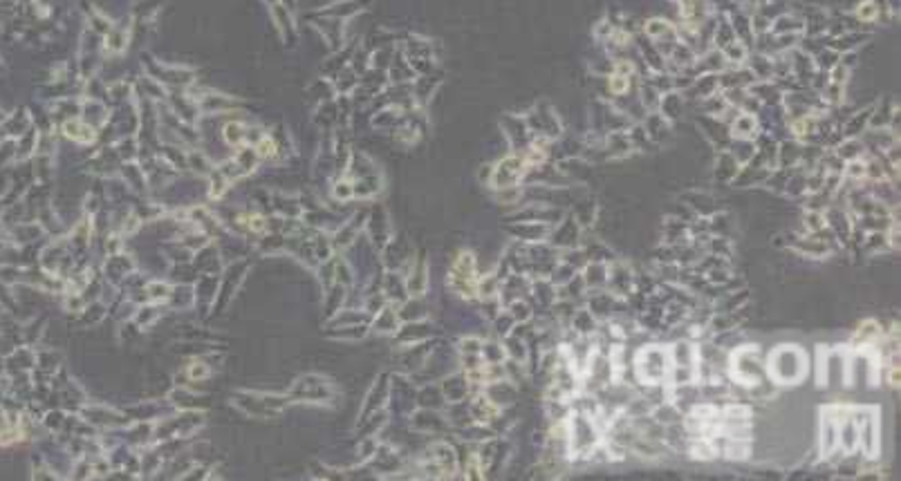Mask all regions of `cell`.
<instances>
[{
	"label": "cell",
	"instance_id": "obj_24",
	"mask_svg": "<svg viewBox=\"0 0 901 481\" xmlns=\"http://www.w3.org/2000/svg\"><path fill=\"white\" fill-rule=\"evenodd\" d=\"M870 112H873V107H866L864 112H854V114H852L850 119L845 121L843 130H841V137H843V139H857V137H861V132L868 130Z\"/></svg>",
	"mask_w": 901,
	"mask_h": 481
},
{
	"label": "cell",
	"instance_id": "obj_19",
	"mask_svg": "<svg viewBox=\"0 0 901 481\" xmlns=\"http://www.w3.org/2000/svg\"><path fill=\"white\" fill-rule=\"evenodd\" d=\"M567 327H570L574 333H579V336H594L596 329H599V320L592 316L585 304H579Z\"/></svg>",
	"mask_w": 901,
	"mask_h": 481
},
{
	"label": "cell",
	"instance_id": "obj_36",
	"mask_svg": "<svg viewBox=\"0 0 901 481\" xmlns=\"http://www.w3.org/2000/svg\"><path fill=\"white\" fill-rule=\"evenodd\" d=\"M659 99H662V94L655 90V87L648 83V85H641V105H643V110H648V112H657V107H659Z\"/></svg>",
	"mask_w": 901,
	"mask_h": 481
},
{
	"label": "cell",
	"instance_id": "obj_11",
	"mask_svg": "<svg viewBox=\"0 0 901 481\" xmlns=\"http://www.w3.org/2000/svg\"><path fill=\"white\" fill-rule=\"evenodd\" d=\"M547 242H550L552 247L558 249V251L579 247V244H581V224L576 222L574 218H563L561 222L556 224V227H552Z\"/></svg>",
	"mask_w": 901,
	"mask_h": 481
},
{
	"label": "cell",
	"instance_id": "obj_32",
	"mask_svg": "<svg viewBox=\"0 0 901 481\" xmlns=\"http://www.w3.org/2000/svg\"><path fill=\"white\" fill-rule=\"evenodd\" d=\"M864 152H866V146L857 137V139H845V143H841V148H836L834 155L841 161H850V159H859V157H864Z\"/></svg>",
	"mask_w": 901,
	"mask_h": 481
},
{
	"label": "cell",
	"instance_id": "obj_9",
	"mask_svg": "<svg viewBox=\"0 0 901 481\" xmlns=\"http://www.w3.org/2000/svg\"><path fill=\"white\" fill-rule=\"evenodd\" d=\"M482 394L491 401L498 410H509L518 401V396H521V387H518L516 381L505 376V378L487 383V385L482 387Z\"/></svg>",
	"mask_w": 901,
	"mask_h": 481
},
{
	"label": "cell",
	"instance_id": "obj_17",
	"mask_svg": "<svg viewBox=\"0 0 901 481\" xmlns=\"http://www.w3.org/2000/svg\"><path fill=\"white\" fill-rule=\"evenodd\" d=\"M729 132H731V139H749V141H753L760 134V123L756 119V114L738 112L736 116H733V121L729 123Z\"/></svg>",
	"mask_w": 901,
	"mask_h": 481
},
{
	"label": "cell",
	"instance_id": "obj_31",
	"mask_svg": "<svg viewBox=\"0 0 901 481\" xmlns=\"http://www.w3.org/2000/svg\"><path fill=\"white\" fill-rule=\"evenodd\" d=\"M505 309H507L509 313H512V318H514L516 322H530V320H534V304H532L530 298H523V300H514V302H509Z\"/></svg>",
	"mask_w": 901,
	"mask_h": 481
},
{
	"label": "cell",
	"instance_id": "obj_27",
	"mask_svg": "<svg viewBox=\"0 0 901 481\" xmlns=\"http://www.w3.org/2000/svg\"><path fill=\"white\" fill-rule=\"evenodd\" d=\"M480 356L487 362V365H498V362L507 360V351L500 338L496 340H482V349H480Z\"/></svg>",
	"mask_w": 901,
	"mask_h": 481
},
{
	"label": "cell",
	"instance_id": "obj_23",
	"mask_svg": "<svg viewBox=\"0 0 901 481\" xmlns=\"http://www.w3.org/2000/svg\"><path fill=\"white\" fill-rule=\"evenodd\" d=\"M682 105H684V99H682V94L680 92H666V94H662V99H659V107H657V112L664 116L666 121H675V119H680L682 116Z\"/></svg>",
	"mask_w": 901,
	"mask_h": 481
},
{
	"label": "cell",
	"instance_id": "obj_33",
	"mask_svg": "<svg viewBox=\"0 0 901 481\" xmlns=\"http://www.w3.org/2000/svg\"><path fill=\"white\" fill-rule=\"evenodd\" d=\"M514 325H516V320L512 318V313H509L507 309H503L498 316L491 320V329H494V333H496V338H505V336H509L512 333V329H514Z\"/></svg>",
	"mask_w": 901,
	"mask_h": 481
},
{
	"label": "cell",
	"instance_id": "obj_30",
	"mask_svg": "<svg viewBox=\"0 0 901 481\" xmlns=\"http://www.w3.org/2000/svg\"><path fill=\"white\" fill-rule=\"evenodd\" d=\"M722 54H724V58H727V65H736V67H740L742 63H747V58H749V50H747V43H742V41H731L727 47H722L720 50Z\"/></svg>",
	"mask_w": 901,
	"mask_h": 481
},
{
	"label": "cell",
	"instance_id": "obj_25",
	"mask_svg": "<svg viewBox=\"0 0 901 481\" xmlns=\"http://www.w3.org/2000/svg\"><path fill=\"white\" fill-rule=\"evenodd\" d=\"M738 170H740V164H738L736 159H733V155H731L729 150H722L720 159H718V164H716V180H718V182H724V184H729V182L736 180Z\"/></svg>",
	"mask_w": 901,
	"mask_h": 481
},
{
	"label": "cell",
	"instance_id": "obj_28",
	"mask_svg": "<svg viewBox=\"0 0 901 481\" xmlns=\"http://www.w3.org/2000/svg\"><path fill=\"white\" fill-rule=\"evenodd\" d=\"M469 385H471V383H469L466 374L448 378L446 381V399L450 401V403H462V401L469 396Z\"/></svg>",
	"mask_w": 901,
	"mask_h": 481
},
{
	"label": "cell",
	"instance_id": "obj_37",
	"mask_svg": "<svg viewBox=\"0 0 901 481\" xmlns=\"http://www.w3.org/2000/svg\"><path fill=\"white\" fill-rule=\"evenodd\" d=\"M608 90H610L614 96H625V94H628V90H630V78L612 72V74L608 76Z\"/></svg>",
	"mask_w": 901,
	"mask_h": 481
},
{
	"label": "cell",
	"instance_id": "obj_1",
	"mask_svg": "<svg viewBox=\"0 0 901 481\" xmlns=\"http://www.w3.org/2000/svg\"><path fill=\"white\" fill-rule=\"evenodd\" d=\"M811 358L798 342H778L765 354L767 378L778 387H796L807 378Z\"/></svg>",
	"mask_w": 901,
	"mask_h": 481
},
{
	"label": "cell",
	"instance_id": "obj_3",
	"mask_svg": "<svg viewBox=\"0 0 901 481\" xmlns=\"http://www.w3.org/2000/svg\"><path fill=\"white\" fill-rule=\"evenodd\" d=\"M671 371V356L668 345L659 342H646L632 356V376L639 387L643 385H666Z\"/></svg>",
	"mask_w": 901,
	"mask_h": 481
},
{
	"label": "cell",
	"instance_id": "obj_8",
	"mask_svg": "<svg viewBox=\"0 0 901 481\" xmlns=\"http://www.w3.org/2000/svg\"><path fill=\"white\" fill-rule=\"evenodd\" d=\"M605 289L621 300L628 298L634 291V273L630 269V264H625L621 260H612L608 264V282H605Z\"/></svg>",
	"mask_w": 901,
	"mask_h": 481
},
{
	"label": "cell",
	"instance_id": "obj_26",
	"mask_svg": "<svg viewBox=\"0 0 901 481\" xmlns=\"http://www.w3.org/2000/svg\"><path fill=\"white\" fill-rule=\"evenodd\" d=\"M870 38V34H861V32H848V34H843V36H834L830 41V45L827 47H832L834 52H854L857 47L861 45V43H866Z\"/></svg>",
	"mask_w": 901,
	"mask_h": 481
},
{
	"label": "cell",
	"instance_id": "obj_15",
	"mask_svg": "<svg viewBox=\"0 0 901 481\" xmlns=\"http://www.w3.org/2000/svg\"><path fill=\"white\" fill-rule=\"evenodd\" d=\"M643 34L657 45L680 41V29L675 27L671 21H666V18H648L643 25Z\"/></svg>",
	"mask_w": 901,
	"mask_h": 481
},
{
	"label": "cell",
	"instance_id": "obj_29",
	"mask_svg": "<svg viewBox=\"0 0 901 481\" xmlns=\"http://www.w3.org/2000/svg\"><path fill=\"white\" fill-rule=\"evenodd\" d=\"M800 150L802 146L798 141H785L782 146H778L776 164H780V168H791V166L800 164Z\"/></svg>",
	"mask_w": 901,
	"mask_h": 481
},
{
	"label": "cell",
	"instance_id": "obj_38",
	"mask_svg": "<svg viewBox=\"0 0 901 481\" xmlns=\"http://www.w3.org/2000/svg\"><path fill=\"white\" fill-rule=\"evenodd\" d=\"M888 9H890V14L893 16H899V0H888Z\"/></svg>",
	"mask_w": 901,
	"mask_h": 481
},
{
	"label": "cell",
	"instance_id": "obj_13",
	"mask_svg": "<svg viewBox=\"0 0 901 481\" xmlns=\"http://www.w3.org/2000/svg\"><path fill=\"white\" fill-rule=\"evenodd\" d=\"M532 293V278L527 273H509L505 280H500V302L507 307L509 302L530 298Z\"/></svg>",
	"mask_w": 901,
	"mask_h": 481
},
{
	"label": "cell",
	"instance_id": "obj_35",
	"mask_svg": "<svg viewBox=\"0 0 901 481\" xmlns=\"http://www.w3.org/2000/svg\"><path fill=\"white\" fill-rule=\"evenodd\" d=\"M802 224H805L807 233H814V231L825 229V227H827L825 211H807V213H805V218H802Z\"/></svg>",
	"mask_w": 901,
	"mask_h": 481
},
{
	"label": "cell",
	"instance_id": "obj_6",
	"mask_svg": "<svg viewBox=\"0 0 901 481\" xmlns=\"http://www.w3.org/2000/svg\"><path fill=\"white\" fill-rule=\"evenodd\" d=\"M478 262L471 251H460L457 258L450 264L448 271V287L462 300H478Z\"/></svg>",
	"mask_w": 901,
	"mask_h": 481
},
{
	"label": "cell",
	"instance_id": "obj_22",
	"mask_svg": "<svg viewBox=\"0 0 901 481\" xmlns=\"http://www.w3.org/2000/svg\"><path fill=\"white\" fill-rule=\"evenodd\" d=\"M503 345L509 360L521 362V365L527 367V358H530V345H527V340L518 338L516 333H509V336L503 338Z\"/></svg>",
	"mask_w": 901,
	"mask_h": 481
},
{
	"label": "cell",
	"instance_id": "obj_7",
	"mask_svg": "<svg viewBox=\"0 0 901 481\" xmlns=\"http://www.w3.org/2000/svg\"><path fill=\"white\" fill-rule=\"evenodd\" d=\"M527 173H530V166H527L523 152H512V155L503 157V159L494 166L491 180H489V182H491V186H494L496 191L514 189V186H521L523 184V180L527 177Z\"/></svg>",
	"mask_w": 901,
	"mask_h": 481
},
{
	"label": "cell",
	"instance_id": "obj_20",
	"mask_svg": "<svg viewBox=\"0 0 901 481\" xmlns=\"http://www.w3.org/2000/svg\"><path fill=\"white\" fill-rule=\"evenodd\" d=\"M839 450L845 455L859 453V426L852 417H848L843 423L839 426Z\"/></svg>",
	"mask_w": 901,
	"mask_h": 481
},
{
	"label": "cell",
	"instance_id": "obj_2",
	"mask_svg": "<svg viewBox=\"0 0 901 481\" xmlns=\"http://www.w3.org/2000/svg\"><path fill=\"white\" fill-rule=\"evenodd\" d=\"M727 376L744 392L753 387L762 378H767L765 371V354L758 345L744 340L742 345L733 347L727 354Z\"/></svg>",
	"mask_w": 901,
	"mask_h": 481
},
{
	"label": "cell",
	"instance_id": "obj_12",
	"mask_svg": "<svg viewBox=\"0 0 901 481\" xmlns=\"http://www.w3.org/2000/svg\"><path fill=\"white\" fill-rule=\"evenodd\" d=\"M503 132L507 137V141L512 143V148L514 150H521V152L534 139V134L530 130V125H527V121L523 119V116H516V114H505L503 116Z\"/></svg>",
	"mask_w": 901,
	"mask_h": 481
},
{
	"label": "cell",
	"instance_id": "obj_4",
	"mask_svg": "<svg viewBox=\"0 0 901 481\" xmlns=\"http://www.w3.org/2000/svg\"><path fill=\"white\" fill-rule=\"evenodd\" d=\"M567 435H570V457L587 459L603 444V430L596 419L583 412H572L567 417Z\"/></svg>",
	"mask_w": 901,
	"mask_h": 481
},
{
	"label": "cell",
	"instance_id": "obj_34",
	"mask_svg": "<svg viewBox=\"0 0 901 481\" xmlns=\"http://www.w3.org/2000/svg\"><path fill=\"white\" fill-rule=\"evenodd\" d=\"M854 16L861 23H875L879 18V5L875 3V0H864V3H859V7L854 9Z\"/></svg>",
	"mask_w": 901,
	"mask_h": 481
},
{
	"label": "cell",
	"instance_id": "obj_18",
	"mask_svg": "<svg viewBox=\"0 0 901 481\" xmlns=\"http://www.w3.org/2000/svg\"><path fill=\"white\" fill-rule=\"evenodd\" d=\"M581 278L585 282L587 291H596V289H605V282H608V264L605 262H594L590 260L581 269Z\"/></svg>",
	"mask_w": 901,
	"mask_h": 481
},
{
	"label": "cell",
	"instance_id": "obj_14",
	"mask_svg": "<svg viewBox=\"0 0 901 481\" xmlns=\"http://www.w3.org/2000/svg\"><path fill=\"white\" fill-rule=\"evenodd\" d=\"M552 227L541 222H514L507 224V233L514 235L516 240H521L523 244H536V242H547L550 238Z\"/></svg>",
	"mask_w": 901,
	"mask_h": 481
},
{
	"label": "cell",
	"instance_id": "obj_5",
	"mask_svg": "<svg viewBox=\"0 0 901 481\" xmlns=\"http://www.w3.org/2000/svg\"><path fill=\"white\" fill-rule=\"evenodd\" d=\"M850 417L859 426V453L866 461H877L881 455V419L877 408H852Z\"/></svg>",
	"mask_w": 901,
	"mask_h": 481
},
{
	"label": "cell",
	"instance_id": "obj_10",
	"mask_svg": "<svg viewBox=\"0 0 901 481\" xmlns=\"http://www.w3.org/2000/svg\"><path fill=\"white\" fill-rule=\"evenodd\" d=\"M884 327H881V322H877V320H861L859 325H857V329L852 331V336H850V340H848V349L850 351H868V349H873L877 342L881 340V336H884Z\"/></svg>",
	"mask_w": 901,
	"mask_h": 481
},
{
	"label": "cell",
	"instance_id": "obj_16",
	"mask_svg": "<svg viewBox=\"0 0 901 481\" xmlns=\"http://www.w3.org/2000/svg\"><path fill=\"white\" fill-rule=\"evenodd\" d=\"M682 3V18L689 29H700L711 16L709 0H680Z\"/></svg>",
	"mask_w": 901,
	"mask_h": 481
},
{
	"label": "cell",
	"instance_id": "obj_21",
	"mask_svg": "<svg viewBox=\"0 0 901 481\" xmlns=\"http://www.w3.org/2000/svg\"><path fill=\"white\" fill-rule=\"evenodd\" d=\"M807 29V21L794 14H780L771 21L769 34H802Z\"/></svg>",
	"mask_w": 901,
	"mask_h": 481
}]
</instances>
